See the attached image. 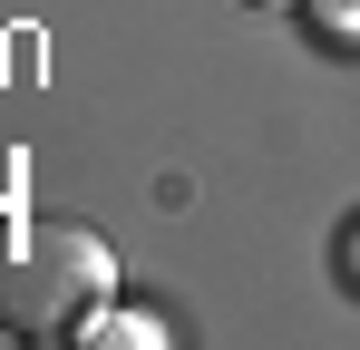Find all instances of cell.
<instances>
[{
  "instance_id": "cell-1",
  "label": "cell",
  "mask_w": 360,
  "mask_h": 350,
  "mask_svg": "<svg viewBox=\"0 0 360 350\" xmlns=\"http://www.w3.org/2000/svg\"><path fill=\"white\" fill-rule=\"evenodd\" d=\"M108 292H117L108 233L59 224V214H0V331L10 341H68V321Z\"/></svg>"
},
{
  "instance_id": "cell-2",
  "label": "cell",
  "mask_w": 360,
  "mask_h": 350,
  "mask_svg": "<svg viewBox=\"0 0 360 350\" xmlns=\"http://www.w3.org/2000/svg\"><path fill=\"white\" fill-rule=\"evenodd\" d=\"M166 341H176V321H166V311H136V302H117V292L68 321V350H166Z\"/></svg>"
},
{
  "instance_id": "cell-3",
  "label": "cell",
  "mask_w": 360,
  "mask_h": 350,
  "mask_svg": "<svg viewBox=\"0 0 360 350\" xmlns=\"http://www.w3.org/2000/svg\"><path fill=\"white\" fill-rule=\"evenodd\" d=\"M292 10L321 30V39H360V0H292Z\"/></svg>"
},
{
  "instance_id": "cell-4",
  "label": "cell",
  "mask_w": 360,
  "mask_h": 350,
  "mask_svg": "<svg viewBox=\"0 0 360 350\" xmlns=\"http://www.w3.org/2000/svg\"><path fill=\"white\" fill-rule=\"evenodd\" d=\"M331 273H341V292H360V214H341V233H331Z\"/></svg>"
},
{
  "instance_id": "cell-5",
  "label": "cell",
  "mask_w": 360,
  "mask_h": 350,
  "mask_svg": "<svg viewBox=\"0 0 360 350\" xmlns=\"http://www.w3.org/2000/svg\"><path fill=\"white\" fill-rule=\"evenodd\" d=\"M234 10H292V0H234Z\"/></svg>"
}]
</instances>
